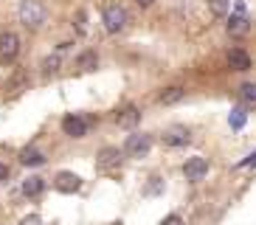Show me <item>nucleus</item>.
I'll use <instances>...</instances> for the list:
<instances>
[{
  "label": "nucleus",
  "mask_w": 256,
  "mask_h": 225,
  "mask_svg": "<svg viewBox=\"0 0 256 225\" xmlns=\"http://www.w3.org/2000/svg\"><path fill=\"white\" fill-rule=\"evenodd\" d=\"M48 20V12L42 6V0H23L20 6V22L26 28H42Z\"/></svg>",
  "instance_id": "obj_1"
},
{
  "label": "nucleus",
  "mask_w": 256,
  "mask_h": 225,
  "mask_svg": "<svg viewBox=\"0 0 256 225\" xmlns=\"http://www.w3.org/2000/svg\"><path fill=\"white\" fill-rule=\"evenodd\" d=\"M150 150H152V135H146V132H132V135H127L124 155H130V158H144Z\"/></svg>",
  "instance_id": "obj_2"
},
{
  "label": "nucleus",
  "mask_w": 256,
  "mask_h": 225,
  "mask_svg": "<svg viewBox=\"0 0 256 225\" xmlns=\"http://www.w3.org/2000/svg\"><path fill=\"white\" fill-rule=\"evenodd\" d=\"M102 22H104V31L118 34V31L127 26V12H124L121 6H107L104 14H102Z\"/></svg>",
  "instance_id": "obj_3"
},
{
  "label": "nucleus",
  "mask_w": 256,
  "mask_h": 225,
  "mask_svg": "<svg viewBox=\"0 0 256 225\" xmlns=\"http://www.w3.org/2000/svg\"><path fill=\"white\" fill-rule=\"evenodd\" d=\"M17 54H20V37L12 31L0 34V62H14Z\"/></svg>",
  "instance_id": "obj_4"
},
{
  "label": "nucleus",
  "mask_w": 256,
  "mask_h": 225,
  "mask_svg": "<svg viewBox=\"0 0 256 225\" xmlns=\"http://www.w3.org/2000/svg\"><path fill=\"white\" fill-rule=\"evenodd\" d=\"M183 174H186V180H192V183H197V180H203L206 174H208V160L206 158H188L186 164H183Z\"/></svg>",
  "instance_id": "obj_5"
},
{
  "label": "nucleus",
  "mask_w": 256,
  "mask_h": 225,
  "mask_svg": "<svg viewBox=\"0 0 256 225\" xmlns=\"http://www.w3.org/2000/svg\"><path fill=\"white\" fill-rule=\"evenodd\" d=\"M54 186H56V192H62V194H74V192L82 188V180L76 178L74 172H60L54 178Z\"/></svg>",
  "instance_id": "obj_6"
},
{
  "label": "nucleus",
  "mask_w": 256,
  "mask_h": 225,
  "mask_svg": "<svg viewBox=\"0 0 256 225\" xmlns=\"http://www.w3.org/2000/svg\"><path fill=\"white\" fill-rule=\"evenodd\" d=\"M62 130H65L68 138H84V132H88V121H84L82 116H65V118H62Z\"/></svg>",
  "instance_id": "obj_7"
},
{
  "label": "nucleus",
  "mask_w": 256,
  "mask_h": 225,
  "mask_svg": "<svg viewBox=\"0 0 256 225\" xmlns=\"http://www.w3.org/2000/svg\"><path fill=\"white\" fill-rule=\"evenodd\" d=\"M138 121H141V110H138V107H132V104L121 107L118 116H116V124H118L121 130H132V127H138Z\"/></svg>",
  "instance_id": "obj_8"
},
{
  "label": "nucleus",
  "mask_w": 256,
  "mask_h": 225,
  "mask_svg": "<svg viewBox=\"0 0 256 225\" xmlns=\"http://www.w3.org/2000/svg\"><path fill=\"white\" fill-rule=\"evenodd\" d=\"M192 141V135H188V130L186 127H172V130H166L164 132V144L166 146H186V144Z\"/></svg>",
  "instance_id": "obj_9"
},
{
  "label": "nucleus",
  "mask_w": 256,
  "mask_h": 225,
  "mask_svg": "<svg viewBox=\"0 0 256 225\" xmlns=\"http://www.w3.org/2000/svg\"><path fill=\"white\" fill-rule=\"evenodd\" d=\"M226 28H228V34H231V37H245V34L250 31V20L240 12V14H234L231 20H228Z\"/></svg>",
  "instance_id": "obj_10"
},
{
  "label": "nucleus",
  "mask_w": 256,
  "mask_h": 225,
  "mask_svg": "<svg viewBox=\"0 0 256 225\" xmlns=\"http://www.w3.org/2000/svg\"><path fill=\"white\" fill-rule=\"evenodd\" d=\"M121 164V152L116 146H104L98 152V169H116Z\"/></svg>",
  "instance_id": "obj_11"
},
{
  "label": "nucleus",
  "mask_w": 256,
  "mask_h": 225,
  "mask_svg": "<svg viewBox=\"0 0 256 225\" xmlns=\"http://www.w3.org/2000/svg\"><path fill=\"white\" fill-rule=\"evenodd\" d=\"M228 68L231 70H248L250 68V56L242 48H234L231 54H228Z\"/></svg>",
  "instance_id": "obj_12"
},
{
  "label": "nucleus",
  "mask_w": 256,
  "mask_h": 225,
  "mask_svg": "<svg viewBox=\"0 0 256 225\" xmlns=\"http://www.w3.org/2000/svg\"><path fill=\"white\" fill-rule=\"evenodd\" d=\"M20 164L23 166H42L46 164V155H42L37 146H26V150L20 152Z\"/></svg>",
  "instance_id": "obj_13"
},
{
  "label": "nucleus",
  "mask_w": 256,
  "mask_h": 225,
  "mask_svg": "<svg viewBox=\"0 0 256 225\" xmlns=\"http://www.w3.org/2000/svg\"><path fill=\"white\" fill-rule=\"evenodd\" d=\"M186 96V90L180 88V84H172V88H166V90H160V96H158V102L160 104H178L180 98Z\"/></svg>",
  "instance_id": "obj_14"
},
{
  "label": "nucleus",
  "mask_w": 256,
  "mask_h": 225,
  "mask_svg": "<svg viewBox=\"0 0 256 225\" xmlns=\"http://www.w3.org/2000/svg\"><path fill=\"white\" fill-rule=\"evenodd\" d=\"M42 188H46V180L42 178H26L20 192H23L26 197H37V194H42Z\"/></svg>",
  "instance_id": "obj_15"
},
{
  "label": "nucleus",
  "mask_w": 256,
  "mask_h": 225,
  "mask_svg": "<svg viewBox=\"0 0 256 225\" xmlns=\"http://www.w3.org/2000/svg\"><path fill=\"white\" fill-rule=\"evenodd\" d=\"M40 68H42V74H46V76H54V74L62 68V54L56 51V54H51V56H46Z\"/></svg>",
  "instance_id": "obj_16"
},
{
  "label": "nucleus",
  "mask_w": 256,
  "mask_h": 225,
  "mask_svg": "<svg viewBox=\"0 0 256 225\" xmlns=\"http://www.w3.org/2000/svg\"><path fill=\"white\" fill-rule=\"evenodd\" d=\"M79 68H82V70H96V68H98V56L93 51H84L82 56H79Z\"/></svg>",
  "instance_id": "obj_17"
},
{
  "label": "nucleus",
  "mask_w": 256,
  "mask_h": 225,
  "mask_svg": "<svg viewBox=\"0 0 256 225\" xmlns=\"http://www.w3.org/2000/svg\"><path fill=\"white\" fill-rule=\"evenodd\" d=\"M28 84V76H26V70H20V74H14L12 79H8V90H20Z\"/></svg>",
  "instance_id": "obj_18"
},
{
  "label": "nucleus",
  "mask_w": 256,
  "mask_h": 225,
  "mask_svg": "<svg viewBox=\"0 0 256 225\" xmlns=\"http://www.w3.org/2000/svg\"><path fill=\"white\" fill-rule=\"evenodd\" d=\"M240 93H242V98H245L248 104H256V84H254V82L242 84V88H240Z\"/></svg>",
  "instance_id": "obj_19"
},
{
  "label": "nucleus",
  "mask_w": 256,
  "mask_h": 225,
  "mask_svg": "<svg viewBox=\"0 0 256 225\" xmlns=\"http://www.w3.org/2000/svg\"><path fill=\"white\" fill-rule=\"evenodd\" d=\"M74 28H76V34H84V31H88V14H84V12H76Z\"/></svg>",
  "instance_id": "obj_20"
},
{
  "label": "nucleus",
  "mask_w": 256,
  "mask_h": 225,
  "mask_svg": "<svg viewBox=\"0 0 256 225\" xmlns=\"http://www.w3.org/2000/svg\"><path fill=\"white\" fill-rule=\"evenodd\" d=\"M208 6L214 14H226L228 12V0H208Z\"/></svg>",
  "instance_id": "obj_21"
},
{
  "label": "nucleus",
  "mask_w": 256,
  "mask_h": 225,
  "mask_svg": "<svg viewBox=\"0 0 256 225\" xmlns=\"http://www.w3.org/2000/svg\"><path fill=\"white\" fill-rule=\"evenodd\" d=\"M242 124H245V110H234V112H231V127L240 130Z\"/></svg>",
  "instance_id": "obj_22"
},
{
  "label": "nucleus",
  "mask_w": 256,
  "mask_h": 225,
  "mask_svg": "<svg viewBox=\"0 0 256 225\" xmlns=\"http://www.w3.org/2000/svg\"><path fill=\"white\" fill-rule=\"evenodd\" d=\"M160 188H164V183H160V178H155V183H150V186H146V194H158Z\"/></svg>",
  "instance_id": "obj_23"
},
{
  "label": "nucleus",
  "mask_w": 256,
  "mask_h": 225,
  "mask_svg": "<svg viewBox=\"0 0 256 225\" xmlns=\"http://www.w3.org/2000/svg\"><path fill=\"white\" fill-rule=\"evenodd\" d=\"M160 225H186V222H183V217H178V214H169Z\"/></svg>",
  "instance_id": "obj_24"
},
{
  "label": "nucleus",
  "mask_w": 256,
  "mask_h": 225,
  "mask_svg": "<svg viewBox=\"0 0 256 225\" xmlns=\"http://www.w3.org/2000/svg\"><path fill=\"white\" fill-rule=\"evenodd\" d=\"M20 225H42V220H40V214H28V217H23Z\"/></svg>",
  "instance_id": "obj_25"
},
{
  "label": "nucleus",
  "mask_w": 256,
  "mask_h": 225,
  "mask_svg": "<svg viewBox=\"0 0 256 225\" xmlns=\"http://www.w3.org/2000/svg\"><path fill=\"white\" fill-rule=\"evenodd\" d=\"M6 178H8V166L0 164V180H6Z\"/></svg>",
  "instance_id": "obj_26"
},
{
  "label": "nucleus",
  "mask_w": 256,
  "mask_h": 225,
  "mask_svg": "<svg viewBox=\"0 0 256 225\" xmlns=\"http://www.w3.org/2000/svg\"><path fill=\"white\" fill-rule=\"evenodd\" d=\"M136 3H138V6H141V8H146V6H152L155 0H136Z\"/></svg>",
  "instance_id": "obj_27"
},
{
  "label": "nucleus",
  "mask_w": 256,
  "mask_h": 225,
  "mask_svg": "<svg viewBox=\"0 0 256 225\" xmlns=\"http://www.w3.org/2000/svg\"><path fill=\"white\" fill-rule=\"evenodd\" d=\"M250 164H256V155H250L248 160H242V166H250Z\"/></svg>",
  "instance_id": "obj_28"
}]
</instances>
